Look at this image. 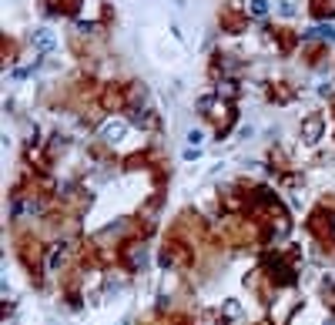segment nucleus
Returning <instances> with one entry per match:
<instances>
[{
  "label": "nucleus",
  "instance_id": "nucleus-1",
  "mask_svg": "<svg viewBox=\"0 0 335 325\" xmlns=\"http://www.w3.org/2000/svg\"><path fill=\"white\" fill-rule=\"evenodd\" d=\"M201 114H205L208 121H211V131H215V138H225L235 124V104L232 101H225L221 94H208V98L198 101Z\"/></svg>",
  "mask_w": 335,
  "mask_h": 325
},
{
  "label": "nucleus",
  "instance_id": "nucleus-2",
  "mask_svg": "<svg viewBox=\"0 0 335 325\" xmlns=\"http://www.w3.org/2000/svg\"><path fill=\"white\" fill-rule=\"evenodd\" d=\"M17 255L27 265L34 282H40V272H44V242L37 235H17Z\"/></svg>",
  "mask_w": 335,
  "mask_h": 325
},
{
  "label": "nucleus",
  "instance_id": "nucleus-3",
  "mask_svg": "<svg viewBox=\"0 0 335 325\" xmlns=\"http://www.w3.org/2000/svg\"><path fill=\"white\" fill-rule=\"evenodd\" d=\"M305 228L312 231V238H315L322 248H332V255H335V242H332V228H335V221H332V208H328V204H319V208L309 215Z\"/></svg>",
  "mask_w": 335,
  "mask_h": 325
},
{
  "label": "nucleus",
  "instance_id": "nucleus-4",
  "mask_svg": "<svg viewBox=\"0 0 335 325\" xmlns=\"http://www.w3.org/2000/svg\"><path fill=\"white\" fill-rule=\"evenodd\" d=\"M97 104H101L104 111H111V114L128 111V84H104Z\"/></svg>",
  "mask_w": 335,
  "mask_h": 325
},
{
  "label": "nucleus",
  "instance_id": "nucleus-5",
  "mask_svg": "<svg viewBox=\"0 0 335 325\" xmlns=\"http://www.w3.org/2000/svg\"><path fill=\"white\" fill-rule=\"evenodd\" d=\"M302 61H305L309 67H319L322 61H328V44L305 41V44H302Z\"/></svg>",
  "mask_w": 335,
  "mask_h": 325
},
{
  "label": "nucleus",
  "instance_id": "nucleus-6",
  "mask_svg": "<svg viewBox=\"0 0 335 325\" xmlns=\"http://www.w3.org/2000/svg\"><path fill=\"white\" fill-rule=\"evenodd\" d=\"M322 131H325V117L322 114H309L302 121V141L315 144V141H322Z\"/></svg>",
  "mask_w": 335,
  "mask_h": 325
},
{
  "label": "nucleus",
  "instance_id": "nucleus-7",
  "mask_svg": "<svg viewBox=\"0 0 335 325\" xmlns=\"http://www.w3.org/2000/svg\"><path fill=\"white\" fill-rule=\"evenodd\" d=\"M245 24H248V14H241V10H235V7H221V27L228 34H241Z\"/></svg>",
  "mask_w": 335,
  "mask_h": 325
},
{
  "label": "nucleus",
  "instance_id": "nucleus-8",
  "mask_svg": "<svg viewBox=\"0 0 335 325\" xmlns=\"http://www.w3.org/2000/svg\"><path fill=\"white\" fill-rule=\"evenodd\" d=\"M268 101H275V104H292V101H295V87L285 84V81L268 84Z\"/></svg>",
  "mask_w": 335,
  "mask_h": 325
},
{
  "label": "nucleus",
  "instance_id": "nucleus-9",
  "mask_svg": "<svg viewBox=\"0 0 335 325\" xmlns=\"http://www.w3.org/2000/svg\"><path fill=\"white\" fill-rule=\"evenodd\" d=\"M268 34H271V41H278V50H282V54H288V50L302 41L295 31H285V27H275V31H268Z\"/></svg>",
  "mask_w": 335,
  "mask_h": 325
},
{
  "label": "nucleus",
  "instance_id": "nucleus-10",
  "mask_svg": "<svg viewBox=\"0 0 335 325\" xmlns=\"http://www.w3.org/2000/svg\"><path fill=\"white\" fill-rule=\"evenodd\" d=\"M44 7L50 14H77V7H84V0H44Z\"/></svg>",
  "mask_w": 335,
  "mask_h": 325
},
{
  "label": "nucleus",
  "instance_id": "nucleus-11",
  "mask_svg": "<svg viewBox=\"0 0 335 325\" xmlns=\"http://www.w3.org/2000/svg\"><path fill=\"white\" fill-rule=\"evenodd\" d=\"M101 131H104V138L114 144V141H118L121 134L128 131V124H124V121H104V124H101Z\"/></svg>",
  "mask_w": 335,
  "mask_h": 325
},
{
  "label": "nucleus",
  "instance_id": "nucleus-12",
  "mask_svg": "<svg viewBox=\"0 0 335 325\" xmlns=\"http://www.w3.org/2000/svg\"><path fill=\"white\" fill-rule=\"evenodd\" d=\"M0 54H4V64H14V61H17V54H20V47H17V41H14V37H7V34H4V44H0Z\"/></svg>",
  "mask_w": 335,
  "mask_h": 325
},
{
  "label": "nucleus",
  "instance_id": "nucleus-13",
  "mask_svg": "<svg viewBox=\"0 0 335 325\" xmlns=\"http://www.w3.org/2000/svg\"><path fill=\"white\" fill-rule=\"evenodd\" d=\"M34 47H37V50H54L57 47L54 34H50V31H37V34H34Z\"/></svg>",
  "mask_w": 335,
  "mask_h": 325
},
{
  "label": "nucleus",
  "instance_id": "nucleus-14",
  "mask_svg": "<svg viewBox=\"0 0 335 325\" xmlns=\"http://www.w3.org/2000/svg\"><path fill=\"white\" fill-rule=\"evenodd\" d=\"M322 299H325V305L335 312V282H332V278H325V282H322Z\"/></svg>",
  "mask_w": 335,
  "mask_h": 325
},
{
  "label": "nucleus",
  "instance_id": "nucleus-15",
  "mask_svg": "<svg viewBox=\"0 0 335 325\" xmlns=\"http://www.w3.org/2000/svg\"><path fill=\"white\" fill-rule=\"evenodd\" d=\"M248 14H252V17H265V14H268V0H252V4H248Z\"/></svg>",
  "mask_w": 335,
  "mask_h": 325
},
{
  "label": "nucleus",
  "instance_id": "nucleus-16",
  "mask_svg": "<svg viewBox=\"0 0 335 325\" xmlns=\"http://www.w3.org/2000/svg\"><path fill=\"white\" fill-rule=\"evenodd\" d=\"M275 10H278L282 17H292V14H295V4H292V0H278V7H275Z\"/></svg>",
  "mask_w": 335,
  "mask_h": 325
},
{
  "label": "nucleus",
  "instance_id": "nucleus-17",
  "mask_svg": "<svg viewBox=\"0 0 335 325\" xmlns=\"http://www.w3.org/2000/svg\"><path fill=\"white\" fill-rule=\"evenodd\" d=\"M201 138H205V134H201L198 128H191V131H188V144H191V147H198V144H201Z\"/></svg>",
  "mask_w": 335,
  "mask_h": 325
}]
</instances>
